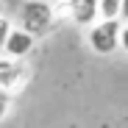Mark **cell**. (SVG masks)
<instances>
[{
	"mask_svg": "<svg viewBox=\"0 0 128 128\" xmlns=\"http://www.w3.org/2000/svg\"><path fill=\"white\" fill-rule=\"evenodd\" d=\"M56 3L53 0H22L20 6V28L34 34L36 39L45 36L53 25H56Z\"/></svg>",
	"mask_w": 128,
	"mask_h": 128,
	"instance_id": "1",
	"label": "cell"
},
{
	"mask_svg": "<svg viewBox=\"0 0 128 128\" xmlns=\"http://www.w3.org/2000/svg\"><path fill=\"white\" fill-rule=\"evenodd\" d=\"M120 20H98L92 28H86V45L95 56H112L120 50Z\"/></svg>",
	"mask_w": 128,
	"mask_h": 128,
	"instance_id": "2",
	"label": "cell"
},
{
	"mask_svg": "<svg viewBox=\"0 0 128 128\" xmlns=\"http://www.w3.org/2000/svg\"><path fill=\"white\" fill-rule=\"evenodd\" d=\"M56 14L72 20L78 28H92L98 20H100L98 0H70V3H56Z\"/></svg>",
	"mask_w": 128,
	"mask_h": 128,
	"instance_id": "3",
	"label": "cell"
},
{
	"mask_svg": "<svg viewBox=\"0 0 128 128\" xmlns=\"http://www.w3.org/2000/svg\"><path fill=\"white\" fill-rule=\"evenodd\" d=\"M34 48H36V36L28 34V31H22V28L17 25V28L11 31L8 42L3 45V56L11 58V61H25V56H28Z\"/></svg>",
	"mask_w": 128,
	"mask_h": 128,
	"instance_id": "4",
	"label": "cell"
},
{
	"mask_svg": "<svg viewBox=\"0 0 128 128\" xmlns=\"http://www.w3.org/2000/svg\"><path fill=\"white\" fill-rule=\"evenodd\" d=\"M98 8H100V20H120L122 0H98Z\"/></svg>",
	"mask_w": 128,
	"mask_h": 128,
	"instance_id": "5",
	"label": "cell"
},
{
	"mask_svg": "<svg viewBox=\"0 0 128 128\" xmlns=\"http://www.w3.org/2000/svg\"><path fill=\"white\" fill-rule=\"evenodd\" d=\"M14 28H17V25L11 22V17H8V14H0V53H3V45L8 42V36H11Z\"/></svg>",
	"mask_w": 128,
	"mask_h": 128,
	"instance_id": "6",
	"label": "cell"
},
{
	"mask_svg": "<svg viewBox=\"0 0 128 128\" xmlns=\"http://www.w3.org/2000/svg\"><path fill=\"white\" fill-rule=\"evenodd\" d=\"M11 92H6V89H0V122H3L6 117H8V112H11Z\"/></svg>",
	"mask_w": 128,
	"mask_h": 128,
	"instance_id": "7",
	"label": "cell"
},
{
	"mask_svg": "<svg viewBox=\"0 0 128 128\" xmlns=\"http://www.w3.org/2000/svg\"><path fill=\"white\" fill-rule=\"evenodd\" d=\"M120 50L122 53H128V22L122 25V31H120Z\"/></svg>",
	"mask_w": 128,
	"mask_h": 128,
	"instance_id": "8",
	"label": "cell"
},
{
	"mask_svg": "<svg viewBox=\"0 0 128 128\" xmlns=\"http://www.w3.org/2000/svg\"><path fill=\"white\" fill-rule=\"evenodd\" d=\"M120 22H128V0H122V8H120Z\"/></svg>",
	"mask_w": 128,
	"mask_h": 128,
	"instance_id": "9",
	"label": "cell"
},
{
	"mask_svg": "<svg viewBox=\"0 0 128 128\" xmlns=\"http://www.w3.org/2000/svg\"><path fill=\"white\" fill-rule=\"evenodd\" d=\"M3 6H6V0H0V14H3Z\"/></svg>",
	"mask_w": 128,
	"mask_h": 128,
	"instance_id": "10",
	"label": "cell"
},
{
	"mask_svg": "<svg viewBox=\"0 0 128 128\" xmlns=\"http://www.w3.org/2000/svg\"><path fill=\"white\" fill-rule=\"evenodd\" d=\"M53 3H70V0H53Z\"/></svg>",
	"mask_w": 128,
	"mask_h": 128,
	"instance_id": "11",
	"label": "cell"
},
{
	"mask_svg": "<svg viewBox=\"0 0 128 128\" xmlns=\"http://www.w3.org/2000/svg\"><path fill=\"white\" fill-rule=\"evenodd\" d=\"M0 58H3V53H0Z\"/></svg>",
	"mask_w": 128,
	"mask_h": 128,
	"instance_id": "12",
	"label": "cell"
}]
</instances>
